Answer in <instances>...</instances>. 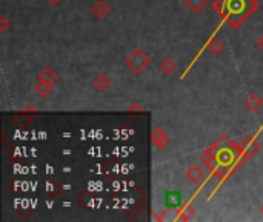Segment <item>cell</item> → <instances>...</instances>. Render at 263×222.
<instances>
[{"instance_id":"cell-1","label":"cell","mask_w":263,"mask_h":222,"mask_svg":"<svg viewBox=\"0 0 263 222\" xmlns=\"http://www.w3.org/2000/svg\"><path fill=\"white\" fill-rule=\"evenodd\" d=\"M257 3L254 0H228L226 2V22L231 28H239L256 11Z\"/></svg>"},{"instance_id":"cell-2","label":"cell","mask_w":263,"mask_h":222,"mask_svg":"<svg viewBox=\"0 0 263 222\" xmlns=\"http://www.w3.org/2000/svg\"><path fill=\"white\" fill-rule=\"evenodd\" d=\"M149 63H151V59L140 48L132 50L127 57H125V65H127V68L131 69L135 76H140L143 73V69L149 66Z\"/></svg>"},{"instance_id":"cell-3","label":"cell","mask_w":263,"mask_h":222,"mask_svg":"<svg viewBox=\"0 0 263 222\" xmlns=\"http://www.w3.org/2000/svg\"><path fill=\"white\" fill-rule=\"evenodd\" d=\"M260 150V144L256 141L254 137H248L246 141L242 142V156H240V161L242 162H246L249 159H253Z\"/></svg>"},{"instance_id":"cell-4","label":"cell","mask_w":263,"mask_h":222,"mask_svg":"<svg viewBox=\"0 0 263 222\" xmlns=\"http://www.w3.org/2000/svg\"><path fill=\"white\" fill-rule=\"evenodd\" d=\"M151 141H152V145L157 150H165L170 145V136L162 127H156L151 133Z\"/></svg>"},{"instance_id":"cell-5","label":"cell","mask_w":263,"mask_h":222,"mask_svg":"<svg viewBox=\"0 0 263 222\" xmlns=\"http://www.w3.org/2000/svg\"><path fill=\"white\" fill-rule=\"evenodd\" d=\"M185 176H186V179L189 180V182H192V184H202L203 182V179H205V170L202 168L200 165H197V164H192L189 168L185 171Z\"/></svg>"},{"instance_id":"cell-6","label":"cell","mask_w":263,"mask_h":222,"mask_svg":"<svg viewBox=\"0 0 263 222\" xmlns=\"http://www.w3.org/2000/svg\"><path fill=\"white\" fill-rule=\"evenodd\" d=\"M243 105L248 111H251V113H254V111H257L262 105H263V101L260 99V97L254 93L251 94H248L246 96V99L243 101Z\"/></svg>"},{"instance_id":"cell-7","label":"cell","mask_w":263,"mask_h":222,"mask_svg":"<svg viewBox=\"0 0 263 222\" xmlns=\"http://www.w3.org/2000/svg\"><path fill=\"white\" fill-rule=\"evenodd\" d=\"M206 50H208V53L213 54V56H221V53L225 51V44L219 37H213L210 42H208Z\"/></svg>"},{"instance_id":"cell-8","label":"cell","mask_w":263,"mask_h":222,"mask_svg":"<svg viewBox=\"0 0 263 222\" xmlns=\"http://www.w3.org/2000/svg\"><path fill=\"white\" fill-rule=\"evenodd\" d=\"M109 6L106 2H103V0H99V2H95L92 5V14L97 17V19H106L108 17V14H109Z\"/></svg>"},{"instance_id":"cell-9","label":"cell","mask_w":263,"mask_h":222,"mask_svg":"<svg viewBox=\"0 0 263 222\" xmlns=\"http://www.w3.org/2000/svg\"><path fill=\"white\" fill-rule=\"evenodd\" d=\"M37 79L42 80V82H48V83H51V85H52V83L57 82L59 76H57V73H55L52 68L46 66V68H44V69H42V71L39 73Z\"/></svg>"},{"instance_id":"cell-10","label":"cell","mask_w":263,"mask_h":222,"mask_svg":"<svg viewBox=\"0 0 263 222\" xmlns=\"http://www.w3.org/2000/svg\"><path fill=\"white\" fill-rule=\"evenodd\" d=\"M92 85L97 91H106L111 85V80L108 79L106 74H97L92 79Z\"/></svg>"},{"instance_id":"cell-11","label":"cell","mask_w":263,"mask_h":222,"mask_svg":"<svg viewBox=\"0 0 263 222\" xmlns=\"http://www.w3.org/2000/svg\"><path fill=\"white\" fill-rule=\"evenodd\" d=\"M183 3L189 8L191 12L199 14L203 11V8L208 5V0H183Z\"/></svg>"},{"instance_id":"cell-12","label":"cell","mask_w":263,"mask_h":222,"mask_svg":"<svg viewBox=\"0 0 263 222\" xmlns=\"http://www.w3.org/2000/svg\"><path fill=\"white\" fill-rule=\"evenodd\" d=\"M160 71L163 74H166V76H171V74H174L177 71V63L173 59L166 57V59H163L160 62Z\"/></svg>"},{"instance_id":"cell-13","label":"cell","mask_w":263,"mask_h":222,"mask_svg":"<svg viewBox=\"0 0 263 222\" xmlns=\"http://www.w3.org/2000/svg\"><path fill=\"white\" fill-rule=\"evenodd\" d=\"M34 91H36V94L40 96V97H46V96L51 94V91H52V85H51V83H48V82H42V80H39V82L36 83V87H34Z\"/></svg>"},{"instance_id":"cell-14","label":"cell","mask_w":263,"mask_h":222,"mask_svg":"<svg viewBox=\"0 0 263 222\" xmlns=\"http://www.w3.org/2000/svg\"><path fill=\"white\" fill-rule=\"evenodd\" d=\"M177 213L178 215H177L175 219H178V221H189L194 216V213H196V210H194L192 205H185L182 210H178Z\"/></svg>"},{"instance_id":"cell-15","label":"cell","mask_w":263,"mask_h":222,"mask_svg":"<svg viewBox=\"0 0 263 222\" xmlns=\"http://www.w3.org/2000/svg\"><path fill=\"white\" fill-rule=\"evenodd\" d=\"M9 26H11L9 20L5 16H0V33H6L9 30Z\"/></svg>"},{"instance_id":"cell-16","label":"cell","mask_w":263,"mask_h":222,"mask_svg":"<svg viewBox=\"0 0 263 222\" xmlns=\"http://www.w3.org/2000/svg\"><path fill=\"white\" fill-rule=\"evenodd\" d=\"M256 45L263 51V34L262 36H259V39H257V42H256Z\"/></svg>"},{"instance_id":"cell-17","label":"cell","mask_w":263,"mask_h":222,"mask_svg":"<svg viewBox=\"0 0 263 222\" xmlns=\"http://www.w3.org/2000/svg\"><path fill=\"white\" fill-rule=\"evenodd\" d=\"M46 2H49L51 5H59L62 0H46Z\"/></svg>"},{"instance_id":"cell-18","label":"cell","mask_w":263,"mask_h":222,"mask_svg":"<svg viewBox=\"0 0 263 222\" xmlns=\"http://www.w3.org/2000/svg\"><path fill=\"white\" fill-rule=\"evenodd\" d=\"M260 213H262V215H263V204H262V205H260Z\"/></svg>"}]
</instances>
